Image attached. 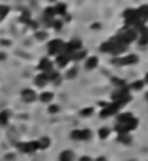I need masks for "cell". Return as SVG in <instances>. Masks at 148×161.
<instances>
[{"label":"cell","mask_w":148,"mask_h":161,"mask_svg":"<svg viewBox=\"0 0 148 161\" xmlns=\"http://www.w3.org/2000/svg\"><path fill=\"white\" fill-rule=\"evenodd\" d=\"M49 146H50V139L49 138H42L41 140L38 142V148H41V149H45Z\"/></svg>","instance_id":"e0dca14e"},{"label":"cell","mask_w":148,"mask_h":161,"mask_svg":"<svg viewBox=\"0 0 148 161\" xmlns=\"http://www.w3.org/2000/svg\"><path fill=\"white\" fill-rule=\"evenodd\" d=\"M113 81L116 83V84H118V85H123V84H125L122 80H118V79H113Z\"/></svg>","instance_id":"4dcf8cb0"},{"label":"cell","mask_w":148,"mask_h":161,"mask_svg":"<svg viewBox=\"0 0 148 161\" xmlns=\"http://www.w3.org/2000/svg\"><path fill=\"white\" fill-rule=\"evenodd\" d=\"M29 19H30L29 13H28V12H24V15L21 16V19H20V20L23 21V23H28V24H29V23H30V20H29Z\"/></svg>","instance_id":"603a6c76"},{"label":"cell","mask_w":148,"mask_h":161,"mask_svg":"<svg viewBox=\"0 0 148 161\" xmlns=\"http://www.w3.org/2000/svg\"><path fill=\"white\" fill-rule=\"evenodd\" d=\"M80 161H92V160H91V157H88V156H84V157L80 159Z\"/></svg>","instance_id":"1f68e13d"},{"label":"cell","mask_w":148,"mask_h":161,"mask_svg":"<svg viewBox=\"0 0 148 161\" xmlns=\"http://www.w3.org/2000/svg\"><path fill=\"white\" fill-rule=\"evenodd\" d=\"M118 140L122 142V143H130V142H131V138H130V135H127V134H119Z\"/></svg>","instance_id":"44dd1931"},{"label":"cell","mask_w":148,"mask_h":161,"mask_svg":"<svg viewBox=\"0 0 148 161\" xmlns=\"http://www.w3.org/2000/svg\"><path fill=\"white\" fill-rule=\"evenodd\" d=\"M54 16H55V11H54V8H47L45 11V20L50 25H53V23H54Z\"/></svg>","instance_id":"7c38bea8"},{"label":"cell","mask_w":148,"mask_h":161,"mask_svg":"<svg viewBox=\"0 0 148 161\" xmlns=\"http://www.w3.org/2000/svg\"><path fill=\"white\" fill-rule=\"evenodd\" d=\"M119 105L117 104V102H113V104H110V105H106L105 106V109L101 112V117H108V115H112V114H116L118 110H119Z\"/></svg>","instance_id":"8992f818"},{"label":"cell","mask_w":148,"mask_h":161,"mask_svg":"<svg viewBox=\"0 0 148 161\" xmlns=\"http://www.w3.org/2000/svg\"><path fill=\"white\" fill-rule=\"evenodd\" d=\"M125 19H126V26L130 25H135L136 23H139V17H138V11L135 9H127L125 12Z\"/></svg>","instance_id":"7a4b0ae2"},{"label":"cell","mask_w":148,"mask_h":161,"mask_svg":"<svg viewBox=\"0 0 148 161\" xmlns=\"http://www.w3.org/2000/svg\"><path fill=\"white\" fill-rule=\"evenodd\" d=\"M19 149H21L23 152L26 153H30V152H34L38 149V142H29V143H20L17 144Z\"/></svg>","instance_id":"5b68a950"},{"label":"cell","mask_w":148,"mask_h":161,"mask_svg":"<svg viewBox=\"0 0 148 161\" xmlns=\"http://www.w3.org/2000/svg\"><path fill=\"white\" fill-rule=\"evenodd\" d=\"M97 161H106V160L104 159V157H100V159H97Z\"/></svg>","instance_id":"d6a6232c"},{"label":"cell","mask_w":148,"mask_h":161,"mask_svg":"<svg viewBox=\"0 0 148 161\" xmlns=\"http://www.w3.org/2000/svg\"><path fill=\"white\" fill-rule=\"evenodd\" d=\"M106 136H109V130L108 129H101L100 130V138L101 139H105Z\"/></svg>","instance_id":"cb8c5ba5"},{"label":"cell","mask_w":148,"mask_h":161,"mask_svg":"<svg viewBox=\"0 0 148 161\" xmlns=\"http://www.w3.org/2000/svg\"><path fill=\"white\" fill-rule=\"evenodd\" d=\"M140 45H147L148 43V28H144L142 30V36H140Z\"/></svg>","instance_id":"2e32d148"},{"label":"cell","mask_w":148,"mask_h":161,"mask_svg":"<svg viewBox=\"0 0 148 161\" xmlns=\"http://www.w3.org/2000/svg\"><path fill=\"white\" fill-rule=\"evenodd\" d=\"M76 74H78V68H72V70H71V71L68 72L67 77H68V79H72V77L76 76Z\"/></svg>","instance_id":"484cf974"},{"label":"cell","mask_w":148,"mask_h":161,"mask_svg":"<svg viewBox=\"0 0 148 161\" xmlns=\"http://www.w3.org/2000/svg\"><path fill=\"white\" fill-rule=\"evenodd\" d=\"M46 33H37V38H38V40H45V38H46Z\"/></svg>","instance_id":"83f0119b"},{"label":"cell","mask_w":148,"mask_h":161,"mask_svg":"<svg viewBox=\"0 0 148 161\" xmlns=\"http://www.w3.org/2000/svg\"><path fill=\"white\" fill-rule=\"evenodd\" d=\"M97 63H98V59L96 57H92V58L88 59V62H87V67H88L89 70H92V68L96 67Z\"/></svg>","instance_id":"ac0fdd59"},{"label":"cell","mask_w":148,"mask_h":161,"mask_svg":"<svg viewBox=\"0 0 148 161\" xmlns=\"http://www.w3.org/2000/svg\"><path fill=\"white\" fill-rule=\"evenodd\" d=\"M131 88H134V89H142L143 88V81H135L133 85H131Z\"/></svg>","instance_id":"d4e9b609"},{"label":"cell","mask_w":148,"mask_h":161,"mask_svg":"<svg viewBox=\"0 0 148 161\" xmlns=\"http://www.w3.org/2000/svg\"><path fill=\"white\" fill-rule=\"evenodd\" d=\"M92 112H93V109H92V108H87V109H84L83 112H81V115H91Z\"/></svg>","instance_id":"4316f807"},{"label":"cell","mask_w":148,"mask_h":161,"mask_svg":"<svg viewBox=\"0 0 148 161\" xmlns=\"http://www.w3.org/2000/svg\"><path fill=\"white\" fill-rule=\"evenodd\" d=\"M134 117H133V114L131 113H123V114H121L119 117H118V122L119 123H126V122H129L130 119H133Z\"/></svg>","instance_id":"5bb4252c"},{"label":"cell","mask_w":148,"mask_h":161,"mask_svg":"<svg viewBox=\"0 0 148 161\" xmlns=\"http://www.w3.org/2000/svg\"><path fill=\"white\" fill-rule=\"evenodd\" d=\"M8 117H9V113H8V112H3L2 114H0V123H2V125H7Z\"/></svg>","instance_id":"ffe728a7"},{"label":"cell","mask_w":148,"mask_h":161,"mask_svg":"<svg viewBox=\"0 0 148 161\" xmlns=\"http://www.w3.org/2000/svg\"><path fill=\"white\" fill-rule=\"evenodd\" d=\"M54 11H55V13L64 15V12H66V5H64V4H58L57 7L54 8Z\"/></svg>","instance_id":"7402d4cb"},{"label":"cell","mask_w":148,"mask_h":161,"mask_svg":"<svg viewBox=\"0 0 148 161\" xmlns=\"http://www.w3.org/2000/svg\"><path fill=\"white\" fill-rule=\"evenodd\" d=\"M21 97H23V100L25 102H33L36 100V93L32 89H25V91H23V93H21Z\"/></svg>","instance_id":"ba28073f"},{"label":"cell","mask_w":148,"mask_h":161,"mask_svg":"<svg viewBox=\"0 0 148 161\" xmlns=\"http://www.w3.org/2000/svg\"><path fill=\"white\" fill-rule=\"evenodd\" d=\"M49 53L50 54H58V53H62L63 51V47H64V43L63 41L60 40H54L49 43Z\"/></svg>","instance_id":"3957f363"},{"label":"cell","mask_w":148,"mask_h":161,"mask_svg":"<svg viewBox=\"0 0 148 161\" xmlns=\"http://www.w3.org/2000/svg\"><path fill=\"white\" fill-rule=\"evenodd\" d=\"M74 160V153L71 151H64L60 155V161H72Z\"/></svg>","instance_id":"9a60e30c"},{"label":"cell","mask_w":148,"mask_h":161,"mask_svg":"<svg viewBox=\"0 0 148 161\" xmlns=\"http://www.w3.org/2000/svg\"><path fill=\"white\" fill-rule=\"evenodd\" d=\"M138 62V57L136 55H127V57H123L121 59H113V63H117V64H134Z\"/></svg>","instance_id":"52a82bcc"},{"label":"cell","mask_w":148,"mask_h":161,"mask_svg":"<svg viewBox=\"0 0 148 161\" xmlns=\"http://www.w3.org/2000/svg\"><path fill=\"white\" fill-rule=\"evenodd\" d=\"M53 97H54V94H53L51 92H45V93L41 94V100H42L43 102H49Z\"/></svg>","instance_id":"d6986e66"},{"label":"cell","mask_w":148,"mask_h":161,"mask_svg":"<svg viewBox=\"0 0 148 161\" xmlns=\"http://www.w3.org/2000/svg\"><path fill=\"white\" fill-rule=\"evenodd\" d=\"M138 17L142 23H144L148 19V5H143V7H140L138 9Z\"/></svg>","instance_id":"30bf717a"},{"label":"cell","mask_w":148,"mask_h":161,"mask_svg":"<svg viewBox=\"0 0 148 161\" xmlns=\"http://www.w3.org/2000/svg\"><path fill=\"white\" fill-rule=\"evenodd\" d=\"M146 81H147V83H148V74H147V75H146Z\"/></svg>","instance_id":"836d02e7"},{"label":"cell","mask_w":148,"mask_h":161,"mask_svg":"<svg viewBox=\"0 0 148 161\" xmlns=\"http://www.w3.org/2000/svg\"><path fill=\"white\" fill-rule=\"evenodd\" d=\"M135 37H136V33L134 30H123V32L118 33L116 37H113L112 40L114 42L119 43V45L126 46V45H129L130 42H133L135 40Z\"/></svg>","instance_id":"6da1fadb"},{"label":"cell","mask_w":148,"mask_h":161,"mask_svg":"<svg viewBox=\"0 0 148 161\" xmlns=\"http://www.w3.org/2000/svg\"><path fill=\"white\" fill-rule=\"evenodd\" d=\"M4 58V55H0V59H3Z\"/></svg>","instance_id":"e575fe53"},{"label":"cell","mask_w":148,"mask_h":161,"mask_svg":"<svg viewBox=\"0 0 148 161\" xmlns=\"http://www.w3.org/2000/svg\"><path fill=\"white\" fill-rule=\"evenodd\" d=\"M71 136L75 140H88V139H91L92 134L89 130H75V131H72Z\"/></svg>","instance_id":"277c9868"},{"label":"cell","mask_w":148,"mask_h":161,"mask_svg":"<svg viewBox=\"0 0 148 161\" xmlns=\"http://www.w3.org/2000/svg\"><path fill=\"white\" fill-rule=\"evenodd\" d=\"M58 110H59V108L55 106V105H54V106H50V108H49V112H50V113H57Z\"/></svg>","instance_id":"f1b7e54d"},{"label":"cell","mask_w":148,"mask_h":161,"mask_svg":"<svg viewBox=\"0 0 148 161\" xmlns=\"http://www.w3.org/2000/svg\"><path fill=\"white\" fill-rule=\"evenodd\" d=\"M51 67H53V64H51V62L49 59H42L41 60V63H40V66H38V68L40 70H42V71H45V72H49V71H51Z\"/></svg>","instance_id":"8fae6325"},{"label":"cell","mask_w":148,"mask_h":161,"mask_svg":"<svg viewBox=\"0 0 148 161\" xmlns=\"http://www.w3.org/2000/svg\"><path fill=\"white\" fill-rule=\"evenodd\" d=\"M47 81H49V79H47L46 74L38 75V76L36 77V84H37L38 87H43V85H46V84H47Z\"/></svg>","instance_id":"4fadbf2b"},{"label":"cell","mask_w":148,"mask_h":161,"mask_svg":"<svg viewBox=\"0 0 148 161\" xmlns=\"http://www.w3.org/2000/svg\"><path fill=\"white\" fill-rule=\"evenodd\" d=\"M53 26H55V29H60V28H62V23H60V21H54Z\"/></svg>","instance_id":"f546056e"},{"label":"cell","mask_w":148,"mask_h":161,"mask_svg":"<svg viewBox=\"0 0 148 161\" xmlns=\"http://www.w3.org/2000/svg\"><path fill=\"white\" fill-rule=\"evenodd\" d=\"M70 60H71V55H70V54H66V53H62V54H60L59 57H58L57 63H58L59 67H64V66L67 64Z\"/></svg>","instance_id":"9c48e42d"}]
</instances>
